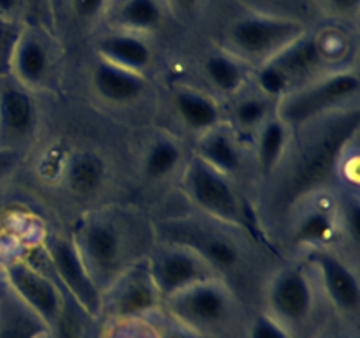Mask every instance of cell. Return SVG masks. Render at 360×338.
Listing matches in <instances>:
<instances>
[{
  "label": "cell",
  "mask_w": 360,
  "mask_h": 338,
  "mask_svg": "<svg viewBox=\"0 0 360 338\" xmlns=\"http://www.w3.org/2000/svg\"><path fill=\"white\" fill-rule=\"evenodd\" d=\"M186 196L199 210L225 224L239 225L243 222V210L238 194L229 183L227 176L207 165L202 158L192 157L183 175Z\"/></svg>",
  "instance_id": "277c9868"
},
{
  "label": "cell",
  "mask_w": 360,
  "mask_h": 338,
  "mask_svg": "<svg viewBox=\"0 0 360 338\" xmlns=\"http://www.w3.org/2000/svg\"><path fill=\"white\" fill-rule=\"evenodd\" d=\"M157 289L150 275H129L120 278L112 289L111 308L118 317H139L151 312L158 305Z\"/></svg>",
  "instance_id": "9a60e30c"
},
{
  "label": "cell",
  "mask_w": 360,
  "mask_h": 338,
  "mask_svg": "<svg viewBox=\"0 0 360 338\" xmlns=\"http://www.w3.org/2000/svg\"><path fill=\"white\" fill-rule=\"evenodd\" d=\"M2 273L7 291L53 331L63 312V299L56 285L46 275L21 259L7 261Z\"/></svg>",
  "instance_id": "5b68a950"
},
{
  "label": "cell",
  "mask_w": 360,
  "mask_h": 338,
  "mask_svg": "<svg viewBox=\"0 0 360 338\" xmlns=\"http://www.w3.org/2000/svg\"><path fill=\"white\" fill-rule=\"evenodd\" d=\"M320 60H322V48H320V42L316 41V39L302 35L301 39H297V41L292 42L290 46H287L283 51H280L276 56H273L271 62L283 70V74L292 83V88L295 90L299 81L304 80L306 76H309V74L320 65Z\"/></svg>",
  "instance_id": "d6986e66"
},
{
  "label": "cell",
  "mask_w": 360,
  "mask_h": 338,
  "mask_svg": "<svg viewBox=\"0 0 360 338\" xmlns=\"http://www.w3.org/2000/svg\"><path fill=\"white\" fill-rule=\"evenodd\" d=\"M248 338H294V334L271 313H259L250 324Z\"/></svg>",
  "instance_id": "f1b7e54d"
},
{
  "label": "cell",
  "mask_w": 360,
  "mask_h": 338,
  "mask_svg": "<svg viewBox=\"0 0 360 338\" xmlns=\"http://www.w3.org/2000/svg\"><path fill=\"white\" fill-rule=\"evenodd\" d=\"M359 88L360 80L355 70H336L313 83L297 87L281 99L278 116L287 125H301L354 99L359 94Z\"/></svg>",
  "instance_id": "3957f363"
},
{
  "label": "cell",
  "mask_w": 360,
  "mask_h": 338,
  "mask_svg": "<svg viewBox=\"0 0 360 338\" xmlns=\"http://www.w3.org/2000/svg\"><path fill=\"white\" fill-rule=\"evenodd\" d=\"M148 275L162 299L190 285L218 277L217 271L195 250L181 243L167 246L155 256L148 268Z\"/></svg>",
  "instance_id": "8992f818"
},
{
  "label": "cell",
  "mask_w": 360,
  "mask_h": 338,
  "mask_svg": "<svg viewBox=\"0 0 360 338\" xmlns=\"http://www.w3.org/2000/svg\"><path fill=\"white\" fill-rule=\"evenodd\" d=\"M164 303L172 319L193 333H217L232 315V294L218 277L190 285Z\"/></svg>",
  "instance_id": "6da1fadb"
},
{
  "label": "cell",
  "mask_w": 360,
  "mask_h": 338,
  "mask_svg": "<svg viewBox=\"0 0 360 338\" xmlns=\"http://www.w3.org/2000/svg\"><path fill=\"white\" fill-rule=\"evenodd\" d=\"M77 250L98 285V280L109 278L118 271L123 257V239L112 224L94 220L81 232Z\"/></svg>",
  "instance_id": "30bf717a"
},
{
  "label": "cell",
  "mask_w": 360,
  "mask_h": 338,
  "mask_svg": "<svg viewBox=\"0 0 360 338\" xmlns=\"http://www.w3.org/2000/svg\"><path fill=\"white\" fill-rule=\"evenodd\" d=\"M343 220L347 234L350 236L352 242L359 243L360 238V206L357 199L348 201L347 206L343 208V217H340V222Z\"/></svg>",
  "instance_id": "f546056e"
},
{
  "label": "cell",
  "mask_w": 360,
  "mask_h": 338,
  "mask_svg": "<svg viewBox=\"0 0 360 338\" xmlns=\"http://www.w3.org/2000/svg\"><path fill=\"white\" fill-rule=\"evenodd\" d=\"M204 74L207 81L224 95L238 94L246 77L238 56L224 51L207 55V58L204 60Z\"/></svg>",
  "instance_id": "603a6c76"
},
{
  "label": "cell",
  "mask_w": 360,
  "mask_h": 338,
  "mask_svg": "<svg viewBox=\"0 0 360 338\" xmlns=\"http://www.w3.org/2000/svg\"><path fill=\"white\" fill-rule=\"evenodd\" d=\"M302 35L306 30L301 21L266 14L238 18L229 28L232 55L259 63L276 56Z\"/></svg>",
  "instance_id": "7a4b0ae2"
},
{
  "label": "cell",
  "mask_w": 360,
  "mask_h": 338,
  "mask_svg": "<svg viewBox=\"0 0 360 338\" xmlns=\"http://www.w3.org/2000/svg\"><path fill=\"white\" fill-rule=\"evenodd\" d=\"M37 122V109L25 87L2 84L0 87V148L16 150L30 137Z\"/></svg>",
  "instance_id": "8fae6325"
},
{
  "label": "cell",
  "mask_w": 360,
  "mask_h": 338,
  "mask_svg": "<svg viewBox=\"0 0 360 338\" xmlns=\"http://www.w3.org/2000/svg\"><path fill=\"white\" fill-rule=\"evenodd\" d=\"M340 227V213L330 203H320L309 208L301 218L294 231L295 243L311 249L323 246Z\"/></svg>",
  "instance_id": "ffe728a7"
},
{
  "label": "cell",
  "mask_w": 360,
  "mask_h": 338,
  "mask_svg": "<svg viewBox=\"0 0 360 338\" xmlns=\"http://www.w3.org/2000/svg\"><path fill=\"white\" fill-rule=\"evenodd\" d=\"M20 0H0V20L6 21L16 13Z\"/></svg>",
  "instance_id": "836d02e7"
},
{
  "label": "cell",
  "mask_w": 360,
  "mask_h": 338,
  "mask_svg": "<svg viewBox=\"0 0 360 338\" xmlns=\"http://www.w3.org/2000/svg\"><path fill=\"white\" fill-rule=\"evenodd\" d=\"M16 150H4L0 148V178L6 176L16 164Z\"/></svg>",
  "instance_id": "1f68e13d"
},
{
  "label": "cell",
  "mask_w": 360,
  "mask_h": 338,
  "mask_svg": "<svg viewBox=\"0 0 360 338\" xmlns=\"http://www.w3.org/2000/svg\"><path fill=\"white\" fill-rule=\"evenodd\" d=\"M48 256L60 280L70 294L90 315H98L104 308L101 287L84 264L77 245L65 238H53L48 246Z\"/></svg>",
  "instance_id": "ba28073f"
},
{
  "label": "cell",
  "mask_w": 360,
  "mask_h": 338,
  "mask_svg": "<svg viewBox=\"0 0 360 338\" xmlns=\"http://www.w3.org/2000/svg\"><path fill=\"white\" fill-rule=\"evenodd\" d=\"M172 2H174L176 6L179 7V9H183V11H192V9H195L197 4H199L200 0H172Z\"/></svg>",
  "instance_id": "e575fe53"
},
{
  "label": "cell",
  "mask_w": 360,
  "mask_h": 338,
  "mask_svg": "<svg viewBox=\"0 0 360 338\" xmlns=\"http://www.w3.org/2000/svg\"><path fill=\"white\" fill-rule=\"evenodd\" d=\"M290 141V125L280 116H269L257 130V162L262 175H273L281 164Z\"/></svg>",
  "instance_id": "44dd1931"
},
{
  "label": "cell",
  "mask_w": 360,
  "mask_h": 338,
  "mask_svg": "<svg viewBox=\"0 0 360 338\" xmlns=\"http://www.w3.org/2000/svg\"><path fill=\"white\" fill-rule=\"evenodd\" d=\"M197 157L225 176L234 175L241 168V151L238 143L232 134L220 125L202 132L197 146Z\"/></svg>",
  "instance_id": "2e32d148"
},
{
  "label": "cell",
  "mask_w": 360,
  "mask_h": 338,
  "mask_svg": "<svg viewBox=\"0 0 360 338\" xmlns=\"http://www.w3.org/2000/svg\"><path fill=\"white\" fill-rule=\"evenodd\" d=\"M91 81L101 97L108 99L109 102H116V104H127V102L136 101L146 88V80L143 74L122 69L105 60L95 63Z\"/></svg>",
  "instance_id": "5bb4252c"
},
{
  "label": "cell",
  "mask_w": 360,
  "mask_h": 338,
  "mask_svg": "<svg viewBox=\"0 0 360 338\" xmlns=\"http://www.w3.org/2000/svg\"><path fill=\"white\" fill-rule=\"evenodd\" d=\"M101 60L118 65L122 69L143 74L144 69L151 65L153 49L141 37L132 32H112L105 34L95 42Z\"/></svg>",
  "instance_id": "7c38bea8"
},
{
  "label": "cell",
  "mask_w": 360,
  "mask_h": 338,
  "mask_svg": "<svg viewBox=\"0 0 360 338\" xmlns=\"http://www.w3.org/2000/svg\"><path fill=\"white\" fill-rule=\"evenodd\" d=\"M116 20L125 32L141 34L155 30L164 20V11L160 0H123Z\"/></svg>",
  "instance_id": "d4e9b609"
},
{
  "label": "cell",
  "mask_w": 360,
  "mask_h": 338,
  "mask_svg": "<svg viewBox=\"0 0 360 338\" xmlns=\"http://www.w3.org/2000/svg\"><path fill=\"white\" fill-rule=\"evenodd\" d=\"M105 178V165L95 154L79 151L72 155L65 169V180L70 190L79 196L95 192Z\"/></svg>",
  "instance_id": "cb8c5ba5"
},
{
  "label": "cell",
  "mask_w": 360,
  "mask_h": 338,
  "mask_svg": "<svg viewBox=\"0 0 360 338\" xmlns=\"http://www.w3.org/2000/svg\"><path fill=\"white\" fill-rule=\"evenodd\" d=\"M309 263L316 270L327 298L341 313H355L360 303L359 277L354 268L338 254L319 246L313 249Z\"/></svg>",
  "instance_id": "9c48e42d"
},
{
  "label": "cell",
  "mask_w": 360,
  "mask_h": 338,
  "mask_svg": "<svg viewBox=\"0 0 360 338\" xmlns=\"http://www.w3.org/2000/svg\"><path fill=\"white\" fill-rule=\"evenodd\" d=\"M255 80L257 84H259L260 94L267 99H278V101H281V99L287 97L294 90L288 77L283 74V70L278 65H274L271 60L260 63Z\"/></svg>",
  "instance_id": "83f0119b"
},
{
  "label": "cell",
  "mask_w": 360,
  "mask_h": 338,
  "mask_svg": "<svg viewBox=\"0 0 360 338\" xmlns=\"http://www.w3.org/2000/svg\"><path fill=\"white\" fill-rule=\"evenodd\" d=\"M108 0H72V9L83 20H94L105 9Z\"/></svg>",
  "instance_id": "4dcf8cb0"
},
{
  "label": "cell",
  "mask_w": 360,
  "mask_h": 338,
  "mask_svg": "<svg viewBox=\"0 0 360 338\" xmlns=\"http://www.w3.org/2000/svg\"><path fill=\"white\" fill-rule=\"evenodd\" d=\"M330 338H352V337H330Z\"/></svg>",
  "instance_id": "d590c367"
},
{
  "label": "cell",
  "mask_w": 360,
  "mask_h": 338,
  "mask_svg": "<svg viewBox=\"0 0 360 338\" xmlns=\"http://www.w3.org/2000/svg\"><path fill=\"white\" fill-rule=\"evenodd\" d=\"M269 313L288 330L308 323L315 308V289L308 273L288 266L278 271L267 287Z\"/></svg>",
  "instance_id": "52a82bcc"
},
{
  "label": "cell",
  "mask_w": 360,
  "mask_h": 338,
  "mask_svg": "<svg viewBox=\"0 0 360 338\" xmlns=\"http://www.w3.org/2000/svg\"><path fill=\"white\" fill-rule=\"evenodd\" d=\"M271 116V99L262 94L246 95L239 99L234 106V123L245 132H253L264 125Z\"/></svg>",
  "instance_id": "4316f807"
},
{
  "label": "cell",
  "mask_w": 360,
  "mask_h": 338,
  "mask_svg": "<svg viewBox=\"0 0 360 338\" xmlns=\"http://www.w3.org/2000/svg\"><path fill=\"white\" fill-rule=\"evenodd\" d=\"M48 326L9 291L0 296V338H44Z\"/></svg>",
  "instance_id": "ac0fdd59"
},
{
  "label": "cell",
  "mask_w": 360,
  "mask_h": 338,
  "mask_svg": "<svg viewBox=\"0 0 360 338\" xmlns=\"http://www.w3.org/2000/svg\"><path fill=\"white\" fill-rule=\"evenodd\" d=\"M329 4L334 11H338V13L354 14L357 13L360 0H329Z\"/></svg>",
  "instance_id": "d6a6232c"
},
{
  "label": "cell",
  "mask_w": 360,
  "mask_h": 338,
  "mask_svg": "<svg viewBox=\"0 0 360 338\" xmlns=\"http://www.w3.org/2000/svg\"><path fill=\"white\" fill-rule=\"evenodd\" d=\"M174 108L186 127L199 132L214 129L221 123V111L210 95L193 88H178L172 95Z\"/></svg>",
  "instance_id": "e0dca14e"
},
{
  "label": "cell",
  "mask_w": 360,
  "mask_h": 338,
  "mask_svg": "<svg viewBox=\"0 0 360 338\" xmlns=\"http://www.w3.org/2000/svg\"><path fill=\"white\" fill-rule=\"evenodd\" d=\"M9 60L16 81L25 88L41 84L48 76L51 65L48 46L32 32H25L14 41Z\"/></svg>",
  "instance_id": "4fadbf2b"
},
{
  "label": "cell",
  "mask_w": 360,
  "mask_h": 338,
  "mask_svg": "<svg viewBox=\"0 0 360 338\" xmlns=\"http://www.w3.org/2000/svg\"><path fill=\"white\" fill-rule=\"evenodd\" d=\"M181 245L195 250L217 273L236 268L241 257L236 243L220 234L200 232V234L192 236V242H181Z\"/></svg>",
  "instance_id": "7402d4cb"
},
{
  "label": "cell",
  "mask_w": 360,
  "mask_h": 338,
  "mask_svg": "<svg viewBox=\"0 0 360 338\" xmlns=\"http://www.w3.org/2000/svg\"><path fill=\"white\" fill-rule=\"evenodd\" d=\"M183 157L179 144L171 137H158L148 148L143 161V171L148 180H162L176 171Z\"/></svg>",
  "instance_id": "484cf974"
}]
</instances>
